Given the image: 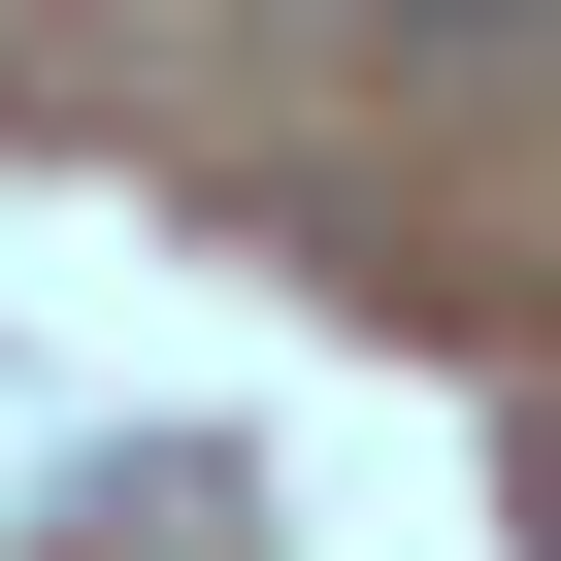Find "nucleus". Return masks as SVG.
I'll list each match as a JSON object with an SVG mask.
<instances>
[{
  "instance_id": "1",
  "label": "nucleus",
  "mask_w": 561,
  "mask_h": 561,
  "mask_svg": "<svg viewBox=\"0 0 561 561\" xmlns=\"http://www.w3.org/2000/svg\"><path fill=\"white\" fill-rule=\"evenodd\" d=\"M528 528H561V430H528Z\"/></svg>"
}]
</instances>
